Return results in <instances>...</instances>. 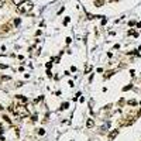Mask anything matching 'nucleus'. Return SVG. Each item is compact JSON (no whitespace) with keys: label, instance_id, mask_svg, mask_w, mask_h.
I'll list each match as a JSON object with an SVG mask.
<instances>
[{"label":"nucleus","instance_id":"obj_1","mask_svg":"<svg viewBox=\"0 0 141 141\" xmlns=\"http://www.w3.org/2000/svg\"><path fill=\"white\" fill-rule=\"evenodd\" d=\"M13 113L16 114L17 117H20V119H24V117H27V116L30 114L28 110H27V107H26L24 104H17V106H14Z\"/></svg>","mask_w":141,"mask_h":141},{"label":"nucleus","instance_id":"obj_2","mask_svg":"<svg viewBox=\"0 0 141 141\" xmlns=\"http://www.w3.org/2000/svg\"><path fill=\"white\" fill-rule=\"evenodd\" d=\"M32 7H34V4H32L31 1L26 0V1H23V3L17 7V11H18L20 14H27V13H30L32 10Z\"/></svg>","mask_w":141,"mask_h":141},{"label":"nucleus","instance_id":"obj_3","mask_svg":"<svg viewBox=\"0 0 141 141\" xmlns=\"http://www.w3.org/2000/svg\"><path fill=\"white\" fill-rule=\"evenodd\" d=\"M117 136H119V130H113L111 133H109V140L113 141L116 137H117Z\"/></svg>","mask_w":141,"mask_h":141},{"label":"nucleus","instance_id":"obj_4","mask_svg":"<svg viewBox=\"0 0 141 141\" xmlns=\"http://www.w3.org/2000/svg\"><path fill=\"white\" fill-rule=\"evenodd\" d=\"M17 102H18V104H24V106H26L27 99H26V97H23V96H17Z\"/></svg>","mask_w":141,"mask_h":141},{"label":"nucleus","instance_id":"obj_5","mask_svg":"<svg viewBox=\"0 0 141 141\" xmlns=\"http://www.w3.org/2000/svg\"><path fill=\"white\" fill-rule=\"evenodd\" d=\"M93 125H94V121L92 120V119H88V121H86V127H88V128H92Z\"/></svg>","mask_w":141,"mask_h":141},{"label":"nucleus","instance_id":"obj_6","mask_svg":"<svg viewBox=\"0 0 141 141\" xmlns=\"http://www.w3.org/2000/svg\"><path fill=\"white\" fill-rule=\"evenodd\" d=\"M127 104H128V106H137V104H138V102H137V100H134V99H131V100H128V102H127Z\"/></svg>","mask_w":141,"mask_h":141},{"label":"nucleus","instance_id":"obj_7","mask_svg":"<svg viewBox=\"0 0 141 141\" xmlns=\"http://www.w3.org/2000/svg\"><path fill=\"white\" fill-rule=\"evenodd\" d=\"M103 3H104V0H94L96 7H102V6H103Z\"/></svg>","mask_w":141,"mask_h":141},{"label":"nucleus","instance_id":"obj_8","mask_svg":"<svg viewBox=\"0 0 141 141\" xmlns=\"http://www.w3.org/2000/svg\"><path fill=\"white\" fill-rule=\"evenodd\" d=\"M127 34H128V35H133V37H138V32L136 31V30H130Z\"/></svg>","mask_w":141,"mask_h":141},{"label":"nucleus","instance_id":"obj_9","mask_svg":"<svg viewBox=\"0 0 141 141\" xmlns=\"http://www.w3.org/2000/svg\"><path fill=\"white\" fill-rule=\"evenodd\" d=\"M68 106H69V103H68V102L62 103V104H61V110H66V109H68Z\"/></svg>","mask_w":141,"mask_h":141},{"label":"nucleus","instance_id":"obj_10","mask_svg":"<svg viewBox=\"0 0 141 141\" xmlns=\"http://www.w3.org/2000/svg\"><path fill=\"white\" fill-rule=\"evenodd\" d=\"M130 89H133V85H127L123 88V92H127V90H130Z\"/></svg>","mask_w":141,"mask_h":141},{"label":"nucleus","instance_id":"obj_11","mask_svg":"<svg viewBox=\"0 0 141 141\" xmlns=\"http://www.w3.org/2000/svg\"><path fill=\"white\" fill-rule=\"evenodd\" d=\"M23 1H26V0H13V3H14V4H17V6H20Z\"/></svg>","mask_w":141,"mask_h":141},{"label":"nucleus","instance_id":"obj_12","mask_svg":"<svg viewBox=\"0 0 141 141\" xmlns=\"http://www.w3.org/2000/svg\"><path fill=\"white\" fill-rule=\"evenodd\" d=\"M38 134H40V136H44V134H45V130H44V128H40Z\"/></svg>","mask_w":141,"mask_h":141},{"label":"nucleus","instance_id":"obj_13","mask_svg":"<svg viewBox=\"0 0 141 141\" xmlns=\"http://www.w3.org/2000/svg\"><path fill=\"white\" fill-rule=\"evenodd\" d=\"M20 23H21V20H20V18H16V20H14V26H18V24H20Z\"/></svg>","mask_w":141,"mask_h":141},{"label":"nucleus","instance_id":"obj_14","mask_svg":"<svg viewBox=\"0 0 141 141\" xmlns=\"http://www.w3.org/2000/svg\"><path fill=\"white\" fill-rule=\"evenodd\" d=\"M128 26H130V27H133V26H136V21H130V23H128Z\"/></svg>","mask_w":141,"mask_h":141},{"label":"nucleus","instance_id":"obj_15","mask_svg":"<svg viewBox=\"0 0 141 141\" xmlns=\"http://www.w3.org/2000/svg\"><path fill=\"white\" fill-rule=\"evenodd\" d=\"M3 119H4L6 121H9V123H10V119H9V116H3Z\"/></svg>","mask_w":141,"mask_h":141},{"label":"nucleus","instance_id":"obj_16","mask_svg":"<svg viewBox=\"0 0 141 141\" xmlns=\"http://www.w3.org/2000/svg\"><path fill=\"white\" fill-rule=\"evenodd\" d=\"M68 23H69V18H65V20H63V24H65V26H66V24H68Z\"/></svg>","mask_w":141,"mask_h":141},{"label":"nucleus","instance_id":"obj_17","mask_svg":"<svg viewBox=\"0 0 141 141\" xmlns=\"http://www.w3.org/2000/svg\"><path fill=\"white\" fill-rule=\"evenodd\" d=\"M51 66H52V62H48V63H47V68H48V71H49V68H51Z\"/></svg>","mask_w":141,"mask_h":141},{"label":"nucleus","instance_id":"obj_18","mask_svg":"<svg viewBox=\"0 0 141 141\" xmlns=\"http://www.w3.org/2000/svg\"><path fill=\"white\" fill-rule=\"evenodd\" d=\"M3 131H4V130H3V127H1V124H0V134H1Z\"/></svg>","mask_w":141,"mask_h":141},{"label":"nucleus","instance_id":"obj_19","mask_svg":"<svg viewBox=\"0 0 141 141\" xmlns=\"http://www.w3.org/2000/svg\"><path fill=\"white\" fill-rule=\"evenodd\" d=\"M137 27H141V23H138V24H137Z\"/></svg>","mask_w":141,"mask_h":141},{"label":"nucleus","instance_id":"obj_20","mask_svg":"<svg viewBox=\"0 0 141 141\" xmlns=\"http://www.w3.org/2000/svg\"><path fill=\"white\" fill-rule=\"evenodd\" d=\"M1 109H3V107H1V104H0V110H1Z\"/></svg>","mask_w":141,"mask_h":141}]
</instances>
